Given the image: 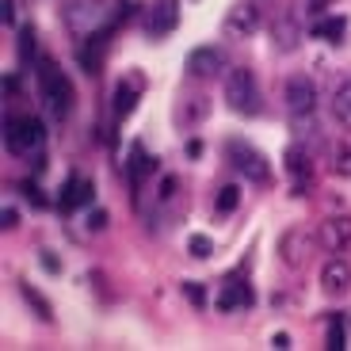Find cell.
Listing matches in <instances>:
<instances>
[{
    "label": "cell",
    "instance_id": "4dcf8cb0",
    "mask_svg": "<svg viewBox=\"0 0 351 351\" xmlns=\"http://www.w3.org/2000/svg\"><path fill=\"white\" fill-rule=\"evenodd\" d=\"M19 226V214H16V206H4V229H16Z\"/></svg>",
    "mask_w": 351,
    "mask_h": 351
},
{
    "label": "cell",
    "instance_id": "8fae6325",
    "mask_svg": "<svg viewBox=\"0 0 351 351\" xmlns=\"http://www.w3.org/2000/svg\"><path fill=\"white\" fill-rule=\"evenodd\" d=\"M221 69H229V65H226V53H221L218 46H195V50L187 53V73H191L195 80H214Z\"/></svg>",
    "mask_w": 351,
    "mask_h": 351
},
{
    "label": "cell",
    "instance_id": "30bf717a",
    "mask_svg": "<svg viewBox=\"0 0 351 351\" xmlns=\"http://www.w3.org/2000/svg\"><path fill=\"white\" fill-rule=\"evenodd\" d=\"M141 92H145V80H141V73H126V77L114 84V96H111V119H114V123H123L126 114L138 107Z\"/></svg>",
    "mask_w": 351,
    "mask_h": 351
},
{
    "label": "cell",
    "instance_id": "83f0119b",
    "mask_svg": "<svg viewBox=\"0 0 351 351\" xmlns=\"http://www.w3.org/2000/svg\"><path fill=\"white\" fill-rule=\"evenodd\" d=\"M184 294H187V298H191L199 309H206V290H202V287H195V282H184Z\"/></svg>",
    "mask_w": 351,
    "mask_h": 351
},
{
    "label": "cell",
    "instance_id": "52a82bcc",
    "mask_svg": "<svg viewBox=\"0 0 351 351\" xmlns=\"http://www.w3.org/2000/svg\"><path fill=\"white\" fill-rule=\"evenodd\" d=\"M176 27H180V0H153L141 16V31L149 38H165Z\"/></svg>",
    "mask_w": 351,
    "mask_h": 351
},
{
    "label": "cell",
    "instance_id": "e0dca14e",
    "mask_svg": "<svg viewBox=\"0 0 351 351\" xmlns=\"http://www.w3.org/2000/svg\"><path fill=\"white\" fill-rule=\"evenodd\" d=\"M309 248H313V237L302 233V229H290L287 237H282V260H287L290 267H302V263L309 260Z\"/></svg>",
    "mask_w": 351,
    "mask_h": 351
},
{
    "label": "cell",
    "instance_id": "7a4b0ae2",
    "mask_svg": "<svg viewBox=\"0 0 351 351\" xmlns=\"http://www.w3.org/2000/svg\"><path fill=\"white\" fill-rule=\"evenodd\" d=\"M4 145H8L12 157H35V160H43L46 123H43V119H35V114L8 119V123H4Z\"/></svg>",
    "mask_w": 351,
    "mask_h": 351
},
{
    "label": "cell",
    "instance_id": "9c48e42d",
    "mask_svg": "<svg viewBox=\"0 0 351 351\" xmlns=\"http://www.w3.org/2000/svg\"><path fill=\"white\" fill-rule=\"evenodd\" d=\"M282 96H287V107L294 119H302V114H313L317 107V88L313 80L306 77V73H294V77H287V84H282Z\"/></svg>",
    "mask_w": 351,
    "mask_h": 351
},
{
    "label": "cell",
    "instance_id": "d6a6232c",
    "mask_svg": "<svg viewBox=\"0 0 351 351\" xmlns=\"http://www.w3.org/2000/svg\"><path fill=\"white\" fill-rule=\"evenodd\" d=\"M0 16H4V23H12V19H16V12H12V0H4V4H0Z\"/></svg>",
    "mask_w": 351,
    "mask_h": 351
},
{
    "label": "cell",
    "instance_id": "ba28073f",
    "mask_svg": "<svg viewBox=\"0 0 351 351\" xmlns=\"http://www.w3.org/2000/svg\"><path fill=\"white\" fill-rule=\"evenodd\" d=\"M256 31H260V8L248 4V0L233 4L226 12V19H221V35L226 38H252Z\"/></svg>",
    "mask_w": 351,
    "mask_h": 351
},
{
    "label": "cell",
    "instance_id": "44dd1931",
    "mask_svg": "<svg viewBox=\"0 0 351 351\" xmlns=\"http://www.w3.org/2000/svg\"><path fill=\"white\" fill-rule=\"evenodd\" d=\"M241 206V187L237 184H226L218 187V199H214V210H218V218H226V214H233Z\"/></svg>",
    "mask_w": 351,
    "mask_h": 351
},
{
    "label": "cell",
    "instance_id": "6da1fadb",
    "mask_svg": "<svg viewBox=\"0 0 351 351\" xmlns=\"http://www.w3.org/2000/svg\"><path fill=\"white\" fill-rule=\"evenodd\" d=\"M35 73H38V96H43L46 111H50L53 119H65V114L73 111V99H77V92H73L65 69L53 62V58H38Z\"/></svg>",
    "mask_w": 351,
    "mask_h": 351
},
{
    "label": "cell",
    "instance_id": "603a6c76",
    "mask_svg": "<svg viewBox=\"0 0 351 351\" xmlns=\"http://www.w3.org/2000/svg\"><path fill=\"white\" fill-rule=\"evenodd\" d=\"M325 348H328V351H340V348H348V325H343V313H336L332 321H328Z\"/></svg>",
    "mask_w": 351,
    "mask_h": 351
},
{
    "label": "cell",
    "instance_id": "1f68e13d",
    "mask_svg": "<svg viewBox=\"0 0 351 351\" xmlns=\"http://www.w3.org/2000/svg\"><path fill=\"white\" fill-rule=\"evenodd\" d=\"M271 348H279V351L290 348V336H287V332H275V336H271Z\"/></svg>",
    "mask_w": 351,
    "mask_h": 351
},
{
    "label": "cell",
    "instance_id": "cb8c5ba5",
    "mask_svg": "<svg viewBox=\"0 0 351 351\" xmlns=\"http://www.w3.org/2000/svg\"><path fill=\"white\" fill-rule=\"evenodd\" d=\"M19 58H23V65H35L38 53H35V27L23 23L19 27Z\"/></svg>",
    "mask_w": 351,
    "mask_h": 351
},
{
    "label": "cell",
    "instance_id": "e575fe53",
    "mask_svg": "<svg viewBox=\"0 0 351 351\" xmlns=\"http://www.w3.org/2000/svg\"><path fill=\"white\" fill-rule=\"evenodd\" d=\"M343 325H348V348H351V313H343Z\"/></svg>",
    "mask_w": 351,
    "mask_h": 351
},
{
    "label": "cell",
    "instance_id": "f546056e",
    "mask_svg": "<svg viewBox=\"0 0 351 351\" xmlns=\"http://www.w3.org/2000/svg\"><path fill=\"white\" fill-rule=\"evenodd\" d=\"M23 191H27V199L35 202V206H46V199H43V195H38V187L31 184V180H27V184H23Z\"/></svg>",
    "mask_w": 351,
    "mask_h": 351
},
{
    "label": "cell",
    "instance_id": "836d02e7",
    "mask_svg": "<svg viewBox=\"0 0 351 351\" xmlns=\"http://www.w3.org/2000/svg\"><path fill=\"white\" fill-rule=\"evenodd\" d=\"M104 226H107V214L96 210V214H92V229H104Z\"/></svg>",
    "mask_w": 351,
    "mask_h": 351
},
{
    "label": "cell",
    "instance_id": "d4e9b609",
    "mask_svg": "<svg viewBox=\"0 0 351 351\" xmlns=\"http://www.w3.org/2000/svg\"><path fill=\"white\" fill-rule=\"evenodd\" d=\"M19 294H23V298L31 302V309H35V313L43 317V321H50V317H53V309L46 306V298H43V294H38L35 287H27V282H19Z\"/></svg>",
    "mask_w": 351,
    "mask_h": 351
},
{
    "label": "cell",
    "instance_id": "d6986e66",
    "mask_svg": "<svg viewBox=\"0 0 351 351\" xmlns=\"http://www.w3.org/2000/svg\"><path fill=\"white\" fill-rule=\"evenodd\" d=\"M153 172H157V160L145 157V145H141V141H134V149H130V187H134V195L141 191V180L153 176Z\"/></svg>",
    "mask_w": 351,
    "mask_h": 351
},
{
    "label": "cell",
    "instance_id": "3957f363",
    "mask_svg": "<svg viewBox=\"0 0 351 351\" xmlns=\"http://www.w3.org/2000/svg\"><path fill=\"white\" fill-rule=\"evenodd\" d=\"M62 16H65V27H69L73 35L88 38V35H96L99 27L114 23V19L123 16V12H119V16L111 19V8H107L104 0H69Z\"/></svg>",
    "mask_w": 351,
    "mask_h": 351
},
{
    "label": "cell",
    "instance_id": "5bb4252c",
    "mask_svg": "<svg viewBox=\"0 0 351 351\" xmlns=\"http://www.w3.org/2000/svg\"><path fill=\"white\" fill-rule=\"evenodd\" d=\"M248 306H252V287L245 279H237V275H229L218 294V309L221 313H233V309H248Z\"/></svg>",
    "mask_w": 351,
    "mask_h": 351
},
{
    "label": "cell",
    "instance_id": "9a60e30c",
    "mask_svg": "<svg viewBox=\"0 0 351 351\" xmlns=\"http://www.w3.org/2000/svg\"><path fill=\"white\" fill-rule=\"evenodd\" d=\"M317 241H321L328 252H340L351 241V218H325L321 229H317Z\"/></svg>",
    "mask_w": 351,
    "mask_h": 351
},
{
    "label": "cell",
    "instance_id": "ffe728a7",
    "mask_svg": "<svg viewBox=\"0 0 351 351\" xmlns=\"http://www.w3.org/2000/svg\"><path fill=\"white\" fill-rule=\"evenodd\" d=\"M343 31H348V19L343 16H328V19H317L313 23V35L325 38V43H340Z\"/></svg>",
    "mask_w": 351,
    "mask_h": 351
},
{
    "label": "cell",
    "instance_id": "7402d4cb",
    "mask_svg": "<svg viewBox=\"0 0 351 351\" xmlns=\"http://www.w3.org/2000/svg\"><path fill=\"white\" fill-rule=\"evenodd\" d=\"M332 114L351 130V80H343V84L336 88V96H332Z\"/></svg>",
    "mask_w": 351,
    "mask_h": 351
},
{
    "label": "cell",
    "instance_id": "4fadbf2b",
    "mask_svg": "<svg viewBox=\"0 0 351 351\" xmlns=\"http://www.w3.org/2000/svg\"><path fill=\"white\" fill-rule=\"evenodd\" d=\"M321 290L328 298H343L351 290V263L348 260H328L321 267Z\"/></svg>",
    "mask_w": 351,
    "mask_h": 351
},
{
    "label": "cell",
    "instance_id": "f1b7e54d",
    "mask_svg": "<svg viewBox=\"0 0 351 351\" xmlns=\"http://www.w3.org/2000/svg\"><path fill=\"white\" fill-rule=\"evenodd\" d=\"M38 260H43V267H46V271H53V275L62 271V260H58V256H50V252H43V256H38Z\"/></svg>",
    "mask_w": 351,
    "mask_h": 351
},
{
    "label": "cell",
    "instance_id": "277c9868",
    "mask_svg": "<svg viewBox=\"0 0 351 351\" xmlns=\"http://www.w3.org/2000/svg\"><path fill=\"white\" fill-rule=\"evenodd\" d=\"M226 104L237 114H260V84H256L252 69L237 65L226 73Z\"/></svg>",
    "mask_w": 351,
    "mask_h": 351
},
{
    "label": "cell",
    "instance_id": "4316f807",
    "mask_svg": "<svg viewBox=\"0 0 351 351\" xmlns=\"http://www.w3.org/2000/svg\"><path fill=\"white\" fill-rule=\"evenodd\" d=\"M332 172H336V176H351V145H343V149H336Z\"/></svg>",
    "mask_w": 351,
    "mask_h": 351
},
{
    "label": "cell",
    "instance_id": "ac0fdd59",
    "mask_svg": "<svg viewBox=\"0 0 351 351\" xmlns=\"http://www.w3.org/2000/svg\"><path fill=\"white\" fill-rule=\"evenodd\" d=\"M206 114H210V99L206 96H187V99H180V107H176V123L180 126H199V123H206Z\"/></svg>",
    "mask_w": 351,
    "mask_h": 351
},
{
    "label": "cell",
    "instance_id": "5b68a950",
    "mask_svg": "<svg viewBox=\"0 0 351 351\" xmlns=\"http://www.w3.org/2000/svg\"><path fill=\"white\" fill-rule=\"evenodd\" d=\"M226 157L245 180H252V184H271V165H267V157H263L256 145H248V141H241V138H229Z\"/></svg>",
    "mask_w": 351,
    "mask_h": 351
},
{
    "label": "cell",
    "instance_id": "2e32d148",
    "mask_svg": "<svg viewBox=\"0 0 351 351\" xmlns=\"http://www.w3.org/2000/svg\"><path fill=\"white\" fill-rule=\"evenodd\" d=\"M287 172L294 180V195H306L309 187V153L306 145H290L287 149Z\"/></svg>",
    "mask_w": 351,
    "mask_h": 351
},
{
    "label": "cell",
    "instance_id": "484cf974",
    "mask_svg": "<svg viewBox=\"0 0 351 351\" xmlns=\"http://www.w3.org/2000/svg\"><path fill=\"white\" fill-rule=\"evenodd\" d=\"M187 252H191L195 260H210V256H214V241L206 237V233H195V237L187 241Z\"/></svg>",
    "mask_w": 351,
    "mask_h": 351
},
{
    "label": "cell",
    "instance_id": "8992f818",
    "mask_svg": "<svg viewBox=\"0 0 351 351\" xmlns=\"http://www.w3.org/2000/svg\"><path fill=\"white\" fill-rule=\"evenodd\" d=\"M126 16H130V4H123V16L114 19V23L99 27L96 35H88L84 43L77 46V62H80V69H84L88 77H96V73L104 69V58H107V46H111V38H114V27L123 23Z\"/></svg>",
    "mask_w": 351,
    "mask_h": 351
},
{
    "label": "cell",
    "instance_id": "7c38bea8",
    "mask_svg": "<svg viewBox=\"0 0 351 351\" xmlns=\"http://www.w3.org/2000/svg\"><path fill=\"white\" fill-rule=\"evenodd\" d=\"M92 199H96L92 180H84V176H69V180L62 184V191H58V210H62V214H77V210H84Z\"/></svg>",
    "mask_w": 351,
    "mask_h": 351
}]
</instances>
